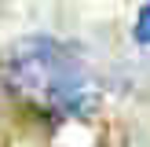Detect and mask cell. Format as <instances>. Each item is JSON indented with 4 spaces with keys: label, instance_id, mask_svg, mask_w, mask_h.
Masks as SVG:
<instances>
[{
    "label": "cell",
    "instance_id": "1",
    "mask_svg": "<svg viewBox=\"0 0 150 147\" xmlns=\"http://www.w3.org/2000/svg\"><path fill=\"white\" fill-rule=\"evenodd\" d=\"M7 85L15 96L48 114H84L95 103V85L81 59L51 37H29L15 44L7 59Z\"/></svg>",
    "mask_w": 150,
    "mask_h": 147
},
{
    "label": "cell",
    "instance_id": "2",
    "mask_svg": "<svg viewBox=\"0 0 150 147\" xmlns=\"http://www.w3.org/2000/svg\"><path fill=\"white\" fill-rule=\"evenodd\" d=\"M136 41L139 44H150V4L139 11V19H136Z\"/></svg>",
    "mask_w": 150,
    "mask_h": 147
}]
</instances>
